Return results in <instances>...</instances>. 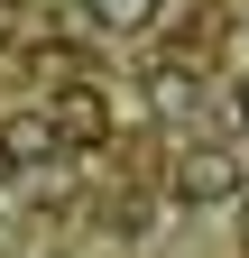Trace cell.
I'll use <instances>...</instances> for the list:
<instances>
[{
  "instance_id": "cell-1",
  "label": "cell",
  "mask_w": 249,
  "mask_h": 258,
  "mask_svg": "<svg viewBox=\"0 0 249 258\" xmlns=\"http://www.w3.org/2000/svg\"><path fill=\"white\" fill-rule=\"evenodd\" d=\"M46 111H55V129H65V148H92V139H111V120L130 111V102H120V92H102V83H55Z\"/></svg>"
},
{
  "instance_id": "cell-2",
  "label": "cell",
  "mask_w": 249,
  "mask_h": 258,
  "mask_svg": "<svg viewBox=\"0 0 249 258\" xmlns=\"http://www.w3.org/2000/svg\"><path fill=\"white\" fill-rule=\"evenodd\" d=\"M166 184H175V203H231V194H240V166H231V148H175Z\"/></svg>"
},
{
  "instance_id": "cell-3",
  "label": "cell",
  "mask_w": 249,
  "mask_h": 258,
  "mask_svg": "<svg viewBox=\"0 0 249 258\" xmlns=\"http://www.w3.org/2000/svg\"><path fill=\"white\" fill-rule=\"evenodd\" d=\"M0 139H10L19 166H55L65 157V129H55V111H19V120H0Z\"/></svg>"
},
{
  "instance_id": "cell-4",
  "label": "cell",
  "mask_w": 249,
  "mask_h": 258,
  "mask_svg": "<svg viewBox=\"0 0 249 258\" xmlns=\"http://www.w3.org/2000/svg\"><path fill=\"white\" fill-rule=\"evenodd\" d=\"M83 28H102V37H139L148 19H157V0H74Z\"/></svg>"
},
{
  "instance_id": "cell-5",
  "label": "cell",
  "mask_w": 249,
  "mask_h": 258,
  "mask_svg": "<svg viewBox=\"0 0 249 258\" xmlns=\"http://www.w3.org/2000/svg\"><path fill=\"white\" fill-rule=\"evenodd\" d=\"M10 175H19V157H10V139H0V184H10Z\"/></svg>"
},
{
  "instance_id": "cell-6",
  "label": "cell",
  "mask_w": 249,
  "mask_h": 258,
  "mask_svg": "<svg viewBox=\"0 0 249 258\" xmlns=\"http://www.w3.org/2000/svg\"><path fill=\"white\" fill-rule=\"evenodd\" d=\"M240 249H249V203H240Z\"/></svg>"
},
{
  "instance_id": "cell-7",
  "label": "cell",
  "mask_w": 249,
  "mask_h": 258,
  "mask_svg": "<svg viewBox=\"0 0 249 258\" xmlns=\"http://www.w3.org/2000/svg\"><path fill=\"white\" fill-rule=\"evenodd\" d=\"M240 129H249V83H240Z\"/></svg>"
}]
</instances>
